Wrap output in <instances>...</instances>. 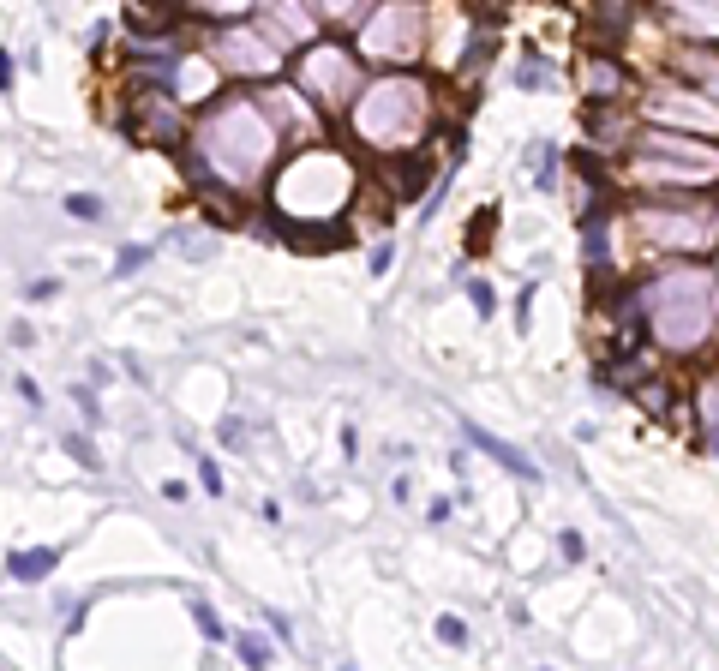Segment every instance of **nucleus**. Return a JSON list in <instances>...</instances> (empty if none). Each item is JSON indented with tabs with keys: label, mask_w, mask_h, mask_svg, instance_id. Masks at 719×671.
<instances>
[{
	"label": "nucleus",
	"mask_w": 719,
	"mask_h": 671,
	"mask_svg": "<svg viewBox=\"0 0 719 671\" xmlns=\"http://www.w3.org/2000/svg\"><path fill=\"white\" fill-rule=\"evenodd\" d=\"M438 642H450V648H468V624H462V618H438Z\"/></svg>",
	"instance_id": "nucleus-33"
},
{
	"label": "nucleus",
	"mask_w": 719,
	"mask_h": 671,
	"mask_svg": "<svg viewBox=\"0 0 719 671\" xmlns=\"http://www.w3.org/2000/svg\"><path fill=\"white\" fill-rule=\"evenodd\" d=\"M204 54L216 60V72L222 78H240V84H264V78H276L282 66H288V54L276 48V42H264V30L252 24H240V18H228L210 42H204Z\"/></svg>",
	"instance_id": "nucleus-9"
},
{
	"label": "nucleus",
	"mask_w": 719,
	"mask_h": 671,
	"mask_svg": "<svg viewBox=\"0 0 719 671\" xmlns=\"http://www.w3.org/2000/svg\"><path fill=\"white\" fill-rule=\"evenodd\" d=\"M252 12H258L264 42H276L282 54L318 42V12H312V0H252Z\"/></svg>",
	"instance_id": "nucleus-12"
},
{
	"label": "nucleus",
	"mask_w": 719,
	"mask_h": 671,
	"mask_svg": "<svg viewBox=\"0 0 719 671\" xmlns=\"http://www.w3.org/2000/svg\"><path fill=\"white\" fill-rule=\"evenodd\" d=\"M198 198H204V222H216V228H240L246 222V204L234 198V186H198Z\"/></svg>",
	"instance_id": "nucleus-17"
},
{
	"label": "nucleus",
	"mask_w": 719,
	"mask_h": 671,
	"mask_svg": "<svg viewBox=\"0 0 719 671\" xmlns=\"http://www.w3.org/2000/svg\"><path fill=\"white\" fill-rule=\"evenodd\" d=\"M588 132H594V144L600 150H612V144H630L624 132H630V114H624V102H588Z\"/></svg>",
	"instance_id": "nucleus-16"
},
{
	"label": "nucleus",
	"mask_w": 719,
	"mask_h": 671,
	"mask_svg": "<svg viewBox=\"0 0 719 671\" xmlns=\"http://www.w3.org/2000/svg\"><path fill=\"white\" fill-rule=\"evenodd\" d=\"M492 222H498V204H486V210H480V216L468 222V246H474V252H480V246L492 240Z\"/></svg>",
	"instance_id": "nucleus-26"
},
{
	"label": "nucleus",
	"mask_w": 719,
	"mask_h": 671,
	"mask_svg": "<svg viewBox=\"0 0 719 671\" xmlns=\"http://www.w3.org/2000/svg\"><path fill=\"white\" fill-rule=\"evenodd\" d=\"M642 120L648 126H672V132H702L714 138V96L696 84H660L654 96H642Z\"/></svg>",
	"instance_id": "nucleus-10"
},
{
	"label": "nucleus",
	"mask_w": 719,
	"mask_h": 671,
	"mask_svg": "<svg viewBox=\"0 0 719 671\" xmlns=\"http://www.w3.org/2000/svg\"><path fill=\"white\" fill-rule=\"evenodd\" d=\"M714 264H678L642 282V312H648V342L666 354H708L714 348Z\"/></svg>",
	"instance_id": "nucleus-3"
},
{
	"label": "nucleus",
	"mask_w": 719,
	"mask_h": 671,
	"mask_svg": "<svg viewBox=\"0 0 719 671\" xmlns=\"http://www.w3.org/2000/svg\"><path fill=\"white\" fill-rule=\"evenodd\" d=\"M168 246H174L186 264H210V258H216V234H204V228H174Z\"/></svg>",
	"instance_id": "nucleus-21"
},
{
	"label": "nucleus",
	"mask_w": 719,
	"mask_h": 671,
	"mask_svg": "<svg viewBox=\"0 0 719 671\" xmlns=\"http://www.w3.org/2000/svg\"><path fill=\"white\" fill-rule=\"evenodd\" d=\"M432 42V6L426 0H372V12L354 24V54L360 60H384V66H408L420 60Z\"/></svg>",
	"instance_id": "nucleus-6"
},
{
	"label": "nucleus",
	"mask_w": 719,
	"mask_h": 671,
	"mask_svg": "<svg viewBox=\"0 0 719 671\" xmlns=\"http://www.w3.org/2000/svg\"><path fill=\"white\" fill-rule=\"evenodd\" d=\"M54 564H60L54 546H30V552H12V558H6V576H12V582H48Z\"/></svg>",
	"instance_id": "nucleus-18"
},
{
	"label": "nucleus",
	"mask_w": 719,
	"mask_h": 671,
	"mask_svg": "<svg viewBox=\"0 0 719 671\" xmlns=\"http://www.w3.org/2000/svg\"><path fill=\"white\" fill-rule=\"evenodd\" d=\"M192 618H198V636H204V642H228V624L216 618V606H204V600H192Z\"/></svg>",
	"instance_id": "nucleus-24"
},
{
	"label": "nucleus",
	"mask_w": 719,
	"mask_h": 671,
	"mask_svg": "<svg viewBox=\"0 0 719 671\" xmlns=\"http://www.w3.org/2000/svg\"><path fill=\"white\" fill-rule=\"evenodd\" d=\"M576 84H582L588 102H624L630 96V66L612 48H588L582 66H576Z\"/></svg>",
	"instance_id": "nucleus-14"
},
{
	"label": "nucleus",
	"mask_w": 719,
	"mask_h": 671,
	"mask_svg": "<svg viewBox=\"0 0 719 671\" xmlns=\"http://www.w3.org/2000/svg\"><path fill=\"white\" fill-rule=\"evenodd\" d=\"M528 162H534V186H540V192H558V174H564V156H558V144L534 138V144H528Z\"/></svg>",
	"instance_id": "nucleus-20"
},
{
	"label": "nucleus",
	"mask_w": 719,
	"mask_h": 671,
	"mask_svg": "<svg viewBox=\"0 0 719 671\" xmlns=\"http://www.w3.org/2000/svg\"><path fill=\"white\" fill-rule=\"evenodd\" d=\"M552 78H558V66H552L540 48H528V54L516 60V72H510V84H516V90H552Z\"/></svg>",
	"instance_id": "nucleus-19"
},
{
	"label": "nucleus",
	"mask_w": 719,
	"mask_h": 671,
	"mask_svg": "<svg viewBox=\"0 0 719 671\" xmlns=\"http://www.w3.org/2000/svg\"><path fill=\"white\" fill-rule=\"evenodd\" d=\"M66 210H72L78 222H96V216H102V198H90V192H72V198H66Z\"/></svg>",
	"instance_id": "nucleus-30"
},
{
	"label": "nucleus",
	"mask_w": 719,
	"mask_h": 671,
	"mask_svg": "<svg viewBox=\"0 0 719 671\" xmlns=\"http://www.w3.org/2000/svg\"><path fill=\"white\" fill-rule=\"evenodd\" d=\"M0 90H12V54H0Z\"/></svg>",
	"instance_id": "nucleus-39"
},
{
	"label": "nucleus",
	"mask_w": 719,
	"mask_h": 671,
	"mask_svg": "<svg viewBox=\"0 0 719 671\" xmlns=\"http://www.w3.org/2000/svg\"><path fill=\"white\" fill-rule=\"evenodd\" d=\"M276 126L264 114L258 96H222L198 114V126L186 132L180 144V162H186V180L192 186H210V180H228L234 192L258 186L276 162Z\"/></svg>",
	"instance_id": "nucleus-1"
},
{
	"label": "nucleus",
	"mask_w": 719,
	"mask_h": 671,
	"mask_svg": "<svg viewBox=\"0 0 719 671\" xmlns=\"http://www.w3.org/2000/svg\"><path fill=\"white\" fill-rule=\"evenodd\" d=\"M288 60H294V90H300L318 114L348 108V102L360 96V84H366V66H360L354 42H306V48H294Z\"/></svg>",
	"instance_id": "nucleus-7"
},
{
	"label": "nucleus",
	"mask_w": 719,
	"mask_h": 671,
	"mask_svg": "<svg viewBox=\"0 0 719 671\" xmlns=\"http://www.w3.org/2000/svg\"><path fill=\"white\" fill-rule=\"evenodd\" d=\"M528 318H534V282H528L522 300H516V330H528Z\"/></svg>",
	"instance_id": "nucleus-36"
},
{
	"label": "nucleus",
	"mask_w": 719,
	"mask_h": 671,
	"mask_svg": "<svg viewBox=\"0 0 719 671\" xmlns=\"http://www.w3.org/2000/svg\"><path fill=\"white\" fill-rule=\"evenodd\" d=\"M144 264H150V246H126V252L114 258V276H138Z\"/></svg>",
	"instance_id": "nucleus-29"
},
{
	"label": "nucleus",
	"mask_w": 719,
	"mask_h": 671,
	"mask_svg": "<svg viewBox=\"0 0 719 671\" xmlns=\"http://www.w3.org/2000/svg\"><path fill=\"white\" fill-rule=\"evenodd\" d=\"M666 6H678L684 12V30L702 18V30H714V0H666Z\"/></svg>",
	"instance_id": "nucleus-25"
},
{
	"label": "nucleus",
	"mask_w": 719,
	"mask_h": 671,
	"mask_svg": "<svg viewBox=\"0 0 719 671\" xmlns=\"http://www.w3.org/2000/svg\"><path fill=\"white\" fill-rule=\"evenodd\" d=\"M60 444H66V456H78V462H84V468H96V450H90V444H84V438H72V432H66V438H60Z\"/></svg>",
	"instance_id": "nucleus-34"
},
{
	"label": "nucleus",
	"mask_w": 719,
	"mask_h": 671,
	"mask_svg": "<svg viewBox=\"0 0 719 671\" xmlns=\"http://www.w3.org/2000/svg\"><path fill=\"white\" fill-rule=\"evenodd\" d=\"M468 300H474V312H480V318H492V312H498V294H492V282H468Z\"/></svg>",
	"instance_id": "nucleus-31"
},
{
	"label": "nucleus",
	"mask_w": 719,
	"mask_h": 671,
	"mask_svg": "<svg viewBox=\"0 0 719 671\" xmlns=\"http://www.w3.org/2000/svg\"><path fill=\"white\" fill-rule=\"evenodd\" d=\"M462 438H468V444H474V450H480V456H492V462H498V468H510V474H516V480H528V486H534V480H540V468H534V456H522V450H516V444H504V438H492V432H486V426H462Z\"/></svg>",
	"instance_id": "nucleus-15"
},
{
	"label": "nucleus",
	"mask_w": 719,
	"mask_h": 671,
	"mask_svg": "<svg viewBox=\"0 0 719 671\" xmlns=\"http://www.w3.org/2000/svg\"><path fill=\"white\" fill-rule=\"evenodd\" d=\"M24 294H30V300H54V294H60V282H54V276H42V282H30Z\"/></svg>",
	"instance_id": "nucleus-38"
},
{
	"label": "nucleus",
	"mask_w": 719,
	"mask_h": 671,
	"mask_svg": "<svg viewBox=\"0 0 719 671\" xmlns=\"http://www.w3.org/2000/svg\"><path fill=\"white\" fill-rule=\"evenodd\" d=\"M354 186H360V168L348 150H336L330 138H306L270 180V204L276 216L288 222H306V228H324L336 222L348 204H354Z\"/></svg>",
	"instance_id": "nucleus-2"
},
{
	"label": "nucleus",
	"mask_w": 719,
	"mask_h": 671,
	"mask_svg": "<svg viewBox=\"0 0 719 671\" xmlns=\"http://www.w3.org/2000/svg\"><path fill=\"white\" fill-rule=\"evenodd\" d=\"M120 126L138 138V144H162V150H180L186 144V126L174 114V96L150 90V84H132V102L120 108Z\"/></svg>",
	"instance_id": "nucleus-11"
},
{
	"label": "nucleus",
	"mask_w": 719,
	"mask_h": 671,
	"mask_svg": "<svg viewBox=\"0 0 719 671\" xmlns=\"http://www.w3.org/2000/svg\"><path fill=\"white\" fill-rule=\"evenodd\" d=\"M216 438H222L228 450H246V420H240V414H228V420L216 426Z\"/></svg>",
	"instance_id": "nucleus-32"
},
{
	"label": "nucleus",
	"mask_w": 719,
	"mask_h": 671,
	"mask_svg": "<svg viewBox=\"0 0 719 671\" xmlns=\"http://www.w3.org/2000/svg\"><path fill=\"white\" fill-rule=\"evenodd\" d=\"M348 120H354V138L372 156L414 150L432 132V84L414 78V72H390L378 84H360V96L348 102Z\"/></svg>",
	"instance_id": "nucleus-4"
},
{
	"label": "nucleus",
	"mask_w": 719,
	"mask_h": 671,
	"mask_svg": "<svg viewBox=\"0 0 719 671\" xmlns=\"http://www.w3.org/2000/svg\"><path fill=\"white\" fill-rule=\"evenodd\" d=\"M630 174L654 198H702L714 186V144L696 132L648 126L630 138Z\"/></svg>",
	"instance_id": "nucleus-5"
},
{
	"label": "nucleus",
	"mask_w": 719,
	"mask_h": 671,
	"mask_svg": "<svg viewBox=\"0 0 719 671\" xmlns=\"http://www.w3.org/2000/svg\"><path fill=\"white\" fill-rule=\"evenodd\" d=\"M558 552H564L570 564H582V552H588V546H582V534H558Z\"/></svg>",
	"instance_id": "nucleus-37"
},
{
	"label": "nucleus",
	"mask_w": 719,
	"mask_h": 671,
	"mask_svg": "<svg viewBox=\"0 0 719 671\" xmlns=\"http://www.w3.org/2000/svg\"><path fill=\"white\" fill-rule=\"evenodd\" d=\"M234 654H240L246 666H270V648H264V636H234Z\"/></svg>",
	"instance_id": "nucleus-27"
},
{
	"label": "nucleus",
	"mask_w": 719,
	"mask_h": 671,
	"mask_svg": "<svg viewBox=\"0 0 719 671\" xmlns=\"http://www.w3.org/2000/svg\"><path fill=\"white\" fill-rule=\"evenodd\" d=\"M630 228L642 234V246H666V252H714V192L702 198H648L636 204Z\"/></svg>",
	"instance_id": "nucleus-8"
},
{
	"label": "nucleus",
	"mask_w": 719,
	"mask_h": 671,
	"mask_svg": "<svg viewBox=\"0 0 719 671\" xmlns=\"http://www.w3.org/2000/svg\"><path fill=\"white\" fill-rule=\"evenodd\" d=\"M198 486H204V492H216V498H222V468H216V462H198Z\"/></svg>",
	"instance_id": "nucleus-35"
},
{
	"label": "nucleus",
	"mask_w": 719,
	"mask_h": 671,
	"mask_svg": "<svg viewBox=\"0 0 719 671\" xmlns=\"http://www.w3.org/2000/svg\"><path fill=\"white\" fill-rule=\"evenodd\" d=\"M204 24H228V18H246L252 12V0H186Z\"/></svg>",
	"instance_id": "nucleus-23"
},
{
	"label": "nucleus",
	"mask_w": 719,
	"mask_h": 671,
	"mask_svg": "<svg viewBox=\"0 0 719 671\" xmlns=\"http://www.w3.org/2000/svg\"><path fill=\"white\" fill-rule=\"evenodd\" d=\"M390 264H396V240H378V246L366 252V270H372V276H390Z\"/></svg>",
	"instance_id": "nucleus-28"
},
{
	"label": "nucleus",
	"mask_w": 719,
	"mask_h": 671,
	"mask_svg": "<svg viewBox=\"0 0 719 671\" xmlns=\"http://www.w3.org/2000/svg\"><path fill=\"white\" fill-rule=\"evenodd\" d=\"M312 12H318V24H336V30H354L366 12H372V0H312Z\"/></svg>",
	"instance_id": "nucleus-22"
},
{
	"label": "nucleus",
	"mask_w": 719,
	"mask_h": 671,
	"mask_svg": "<svg viewBox=\"0 0 719 671\" xmlns=\"http://www.w3.org/2000/svg\"><path fill=\"white\" fill-rule=\"evenodd\" d=\"M258 102H264V114H270V126H276V138H324V120H318V108L294 90V84H270V90H258Z\"/></svg>",
	"instance_id": "nucleus-13"
}]
</instances>
